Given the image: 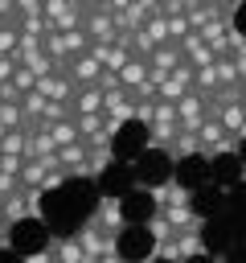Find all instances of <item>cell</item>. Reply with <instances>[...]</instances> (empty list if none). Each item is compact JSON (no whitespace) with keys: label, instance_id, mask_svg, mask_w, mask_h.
<instances>
[{"label":"cell","instance_id":"cell-26","mask_svg":"<svg viewBox=\"0 0 246 263\" xmlns=\"http://www.w3.org/2000/svg\"><path fill=\"white\" fill-rule=\"evenodd\" d=\"M0 21H20V8H16V0H0Z\"/></svg>","mask_w":246,"mask_h":263},{"label":"cell","instance_id":"cell-9","mask_svg":"<svg viewBox=\"0 0 246 263\" xmlns=\"http://www.w3.org/2000/svg\"><path fill=\"white\" fill-rule=\"evenodd\" d=\"M102 70H107V66H102L90 49H86V53H78V58H70V78H74L78 86H82V82H98V74H102Z\"/></svg>","mask_w":246,"mask_h":263},{"label":"cell","instance_id":"cell-12","mask_svg":"<svg viewBox=\"0 0 246 263\" xmlns=\"http://www.w3.org/2000/svg\"><path fill=\"white\" fill-rule=\"evenodd\" d=\"M148 70H152V66H148V58L131 53V58H127V66L119 70V78H123V86H127V90H135L139 82H148Z\"/></svg>","mask_w":246,"mask_h":263},{"label":"cell","instance_id":"cell-23","mask_svg":"<svg viewBox=\"0 0 246 263\" xmlns=\"http://www.w3.org/2000/svg\"><path fill=\"white\" fill-rule=\"evenodd\" d=\"M225 49H230V53H246V37L238 33L234 21H230V33H225Z\"/></svg>","mask_w":246,"mask_h":263},{"label":"cell","instance_id":"cell-19","mask_svg":"<svg viewBox=\"0 0 246 263\" xmlns=\"http://www.w3.org/2000/svg\"><path fill=\"white\" fill-rule=\"evenodd\" d=\"M49 132H53L57 148H61V144H70V140H82V132H78V123H74V119H57V123H49Z\"/></svg>","mask_w":246,"mask_h":263},{"label":"cell","instance_id":"cell-22","mask_svg":"<svg viewBox=\"0 0 246 263\" xmlns=\"http://www.w3.org/2000/svg\"><path fill=\"white\" fill-rule=\"evenodd\" d=\"M168 33H172V41H180V37H189L193 33V25H189V16L180 12V16H168Z\"/></svg>","mask_w":246,"mask_h":263},{"label":"cell","instance_id":"cell-11","mask_svg":"<svg viewBox=\"0 0 246 263\" xmlns=\"http://www.w3.org/2000/svg\"><path fill=\"white\" fill-rule=\"evenodd\" d=\"M164 218H168V226L172 230H184V226H197V214L189 210V201H164V205H156Z\"/></svg>","mask_w":246,"mask_h":263},{"label":"cell","instance_id":"cell-8","mask_svg":"<svg viewBox=\"0 0 246 263\" xmlns=\"http://www.w3.org/2000/svg\"><path fill=\"white\" fill-rule=\"evenodd\" d=\"M180 49H184V62H193V66H209V62H217V53H213V45L193 29L189 37H180Z\"/></svg>","mask_w":246,"mask_h":263},{"label":"cell","instance_id":"cell-3","mask_svg":"<svg viewBox=\"0 0 246 263\" xmlns=\"http://www.w3.org/2000/svg\"><path fill=\"white\" fill-rule=\"evenodd\" d=\"M57 164L70 173V177H86V164H90V144L86 140H70L57 148Z\"/></svg>","mask_w":246,"mask_h":263},{"label":"cell","instance_id":"cell-1","mask_svg":"<svg viewBox=\"0 0 246 263\" xmlns=\"http://www.w3.org/2000/svg\"><path fill=\"white\" fill-rule=\"evenodd\" d=\"M197 136H201V156H221V152L238 148V140L221 127V119H217V115H205V123L197 127Z\"/></svg>","mask_w":246,"mask_h":263},{"label":"cell","instance_id":"cell-18","mask_svg":"<svg viewBox=\"0 0 246 263\" xmlns=\"http://www.w3.org/2000/svg\"><path fill=\"white\" fill-rule=\"evenodd\" d=\"M16 41H20V21H0V58L16 53Z\"/></svg>","mask_w":246,"mask_h":263},{"label":"cell","instance_id":"cell-10","mask_svg":"<svg viewBox=\"0 0 246 263\" xmlns=\"http://www.w3.org/2000/svg\"><path fill=\"white\" fill-rule=\"evenodd\" d=\"M102 103H107V90H102L98 82L74 86V115H78V111H102Z\"/></svg>","mask_w":246,"mask_h":263},{"label":"cell","instance_id":"cell-2","mask_svg":"<svg viewBox=\"0 0 246 263\" xmlns=\"http://www.w3.org/2000/svg\"><path fill=\"white\" fill-rule=\"evenodd\" d=\"M82 29H86V37H90V41H119V25H115V12H111L107 4L86 8Z\"/></svg>","mask_w":246,"mask_h":263},{"label":"cell","instance_id":"cell-17","mask_svg":"<svg viewBox=\"0 0 246 263\" xmlns=\"http://www.w3.org/2000/svg\"><path fill=\"white\" fill-rule=\"evenodd\" d=\"M111 144H90V164H86V177H98L107 164H111Z\"/></svg>","mask_w":246,"mask_h":263},{"label":"cell","instance_id":"cell-16","mask_svg":"<svg viewBox=\"0 0 246 263\" xmlns=\"http://www.w3.org/2000/svg\"><path fill=\"white\" fill-rule=\"evenodd\" d=\"M144 29H148V37H152L156 45H164V41H172V33H168V16H164L160 8H156V12L148 16V21H144Z\"/></svg>","mask_w":246,"mask_h":263},{"label":"cell","instance_id":"cell-28","mask_svg":"<svg viewBox=\"0 0 246 263\" xmlns=\"http://www.w3.org/2000/svg\"><path fill=\"white\" fill-rule=\"evenodd\" d=\"M217 4H221V8H230V12H238V4H242V0H217Z\"/></svg>","mask_w":246,"mask_h":263},{"label":"cell","instance_id":"cell-24","mask_svg":"<svg viewBox=\"0 0 246 263\" xmlns=\"http://www.w3.org/2000/svg\"><path fill=\"white\" fill-rule=\"evenodd\" d=\"M16 66H20V58H16V53H4V58H0V82H12Z\"/></svg>","mask_w":246,"mask_h":263},{"label":"cell","instance_id":"cell-27","mask_svg":"<svg viewBox=\"0 0 246 263\" xmlns=\"http://www.w3.org/2000/svg\"><path fill=\"white\" fill-rule=\"evenodd\" d=\"M127 4H131V0H107V8H111V12H123Z\"/></svg>","mask_w":246,"mask_h":263},{"label":"cell","instance_id":"cell-21","mask_svg":"<svg viewBox=\"0 0 246 263\" xmlns=\"http://www.w3.org/2000/svg\"><path fill=\"white\" fill-rule=\"evenodd\" d=\"M164 201H189V193H184L176 181H168V185L156 189V205H164Z\"/></svg>","mask_w":246,"mask_h":263},{"label":"cell","instance_id":"cell-25","mask_svg":"<svg viewBox=\"0 0 246 263\" xmlns=\"http://www.w3.org/2000/svg\"><path fill=\"white\" fill-rule=\"evenodd\" d=\"M98 86H102V90H119V86H123L119 70H102V74H98Z\"/></svg>","mask_w":246,"mask_h":263},{"label":"cell","instance_id":"cell-29","mask_svg":"<svg viewBox=\"0 0 246 263\" xmlns=\"http://www.w3.org/2000/svg\"><path fill=\"white\" fill-rule=\"evenodd\" d=\"M98 4H107V0H82V8H98Z\"/></svg>","mask_w":246,"mask_h":263},{"label":"cell","instance_id":"cell-5","mask_svg":"<svg viewBox=\"0 0 246 263\" xmlns=\"http://www.w3.org/2000/svg\"><path fill=\"white\" fill-rule=\"evenodd\" d=\"M90 226H98L102 234L119 238V234H123V210H119V197H102L98 210H94V218H90Z\"/></svg>","mask_w":246,"mask_h":263},{"label":"cell","instance_id":"cell-14","mask_svg":"<svg viewBox=\"0 0 246 263\" xmlns=\"http://www.w3.org/2000/svg\"><path fill=\"white\" fill-rule=\"evenodd\" d=\"M193 86H197L201 95H213V90L221 86V78H217V62H209V66H197V74H193Z\"/></svg>","mask_w":246,"mask_h":263},{"label":"cell","instance_id":"cell-7","mask_svg":"<svg viewBox=\"0 0 246 263\" xmlns=\"http://www.w3.org/2000/svg\"><path fill=\"white\" fill-rule=\"evenodd\" d=\"M41 259H61V263H82L86 251H82V238H49V247L41 251Z\"/></svg>","mask_w":246,"mask_h":263},{"label":"cell","instance_id":"cell-20","mask_svg":"<svg viewBox=\"0 0 246 263\" xmlns=\"http://www.w3.org/2000/svg\"><path fill=\"white\" fill-rule=\"evenodd\" d=\"M12 86H16V90H20V99H25L29 90H37V74L20 62V66H16V74H12Z\"/></svg>","mask_w":246,"mask_h":263},{"label":"cell","instance_id":"cell-6","mask_svg":"<svg viewBox=\"0 0 246 263\" xmlns=\"http://www.w3.org/2000/svg\"><path fill=\"white\" fill-rule=\"evenodd\" d=\"M78 238H82V251H86V259H115V238L111 234H102L98 226H82L78 230Z\"/></svg>","mask_w":246,"mask_h":263},{"label":"cell","instance_id":"cell-15","mask_svg":"<svg viewBox=\"0 0 246 263\" xmlns=\"http://www.w3.org/2000/svg\"><path fill=\"white\" fill-rule=\"evenodd\" d=\"M45 103H49V99H45L41 90H29V95L20 99V107H25V123H29V127H33V123H41V115H45Z\"/></svg>","mask_w":246,"mask_h":263},{"label":"cell","instance_id":"cell-4","mask_svg":"<svg viewBox=\"0 0 246 263\" xmlns=\"http://www.w3.org/2000/svg\"><path fill=\"white\" fill-rule=\"evenodd\" d=\"M193 74H197V66H193V62L172 66V74L160 82V95H156V99H172V103H176L184 90H193Z\"/></svg>","mask_w":246,"mask_h":263},{"label":"cell","instance_id":"cell-30","mask_svg":"<svg viewBox=\"0 0 246 263\" xmlns=\"http://www.w3.org/2000/svg\"><path fill=\"white\" fill-rule=\"evenodd\" d=\"M0 103H4V90H0Z\"/></svg>","mask_w":246,"mask_h":263},{"label":"cell","instance_id":"cell-13","mask_svg":"<svg viewBox=\"0 0 246 263\" xmlns=\"http://www.w3.org/2000/svg\"><path fill=\"white\" fill-rule=\"evenodd\" d=\"M25 140H29V127H8L0 136V156H25Z\"/></svg>","mask_w":246,"mask_h":263}]
</instances>
